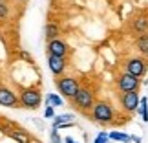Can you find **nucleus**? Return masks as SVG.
Segmentation results:
<instances>
[{
    "instance_id": "1",
    "label": "nucleus",
    "mask_w": 148,
    "mask_h": 143,
    "mask_svg": "<svg viewBox=\"0 0 148 143\" xmlns=\"http://www.w3.org/2000/svg\"><path fill=\"white\" fill-rule=\"evenodd\" d=\"M88 117L95 123H101V125H115V108L112 106L110 101L99 99L93 103Z\"/></svg>"
},
{
    "instance_id": "2",
    "label": "nucleus",
    "mask_w": 148,
    "mask_h": 143,
    "mask_svg": "<svg viewBox=\"0 0 148 143\" xmlns=\"http://www.w3.org/2000/svg\"><path fill=\"white\" fill-rule=\"evenodd\" d=\"M18 101H20V106L26 108V110H37L42 103V92L38 86H26V88H20V94H18Z\"/></svg>"
},
{
    "instance_id": "3",
    "label": "nucleus",
    "mask_w": 148,
    "mask_h": 143,
    "mask_svg": "<svg viewBox=\"0 0 148 143\" xmlns=\"http://www.w3.org/2000/svg\"><path fill=\"white\" fill-rule=\"evenodd\" d=\"M70 101L77 110H81L84 114H90V110H92V106L95 103V92L90 86H81Z\"/></svg>"
},
{
    "instance_id": "4",
    "label": "nucleus",
    "mask_w": 148,
    "mask_h": 143,
    "mask_svg": "<svg viewBox=\"0 0 148 143\" xmlns=\"http://www.w3.org/2000/svg\"><path fill=\"white\" fill-rule=\"evenodd\" d=\"M55 86H57V90H59L60 95H64L66 99H71V97L77 94V90L81 88V83H79L77 77L59 75V77L55 79Z\"/></svg>"
},
{
    "instance_id": "5",
    "label": "nucleus",
    "mask_w": 148,
    "mask_h": 143,
    "mask_svg": "<svg viewBox=\"0 0 148 143\" xmlns=\"http://www.w3.org/2000/svg\"><path fill=\"white\" fill-rule=\"evenodd\" d=\"M123 66H124V72L132 73L135 77H145L148 72V59L143 55H134V57L124 59Z\"/></svg>"
},
{
    "instance_id": "6",
    "label": "nucleus",
    "mask_w": 148,
    "mask_h": 143,
    "mask_svg": "<svg viewBox=\"0 0 148 143\" xmlns=\"http://www.w3.org/2000/svg\"><path fill=\"white\" fill-rule=\"evenodd\" d=\"M115 86L119 92H132L141 88V77H135L128 72H123L115 77Z\"/></svg>"
},
{
    "instance_id": "7",
    "label": "nucleus",
    "mask_w": 148,
    "mask_h": 143,
    "mask_svg": "<svg viewBox=\"0 0 148 143\" xmlns=\"http://www.w3.org/2000/svg\"><path fill=\"white\" fill-rule=\"evenodd\" d=\"M119 103H121V108L126 114H134L139 110V103H141V97H139V90H132V92H121L119 95Z\"/></svg>"
},
{
    "instance_id": "8",
    "label": "nucleus",
    "mask_w": 148,
    "mask_h": 143,
    "mask_svg": "<svg viewBox=\"0 0 148 143\" xmlns=\"http://www.w3.org/2000/svg\"><path fill=\"white\" fill-rule=\"evenodd\" d=\"M2 132L8 136V138H11L15 143H33V138H31L29 132H26V130L20 128V127H15L11 121L5 123V127H4Z\"/></svg>"
},
{
    "instance_id": "9",
    "label": "nucleus",
    "mask_w": 148,
    "mask_h": 143,
    "mask_svg": "<svg viewBox=\"0 0 148 143\" xmlns=\"http://www.w3.org/2000/svg\"><path fill=\"white\" fill-rule=\"evenodd\" d=\"M46 53L57 55V57H68L71 53V50H70V46H68V42L64 39L57 37V39H51V41L46 42Z\"/></svg>"
},
{
    "instance_id": "10",
    "label": "nucleus",
    "mask_w": 148,
    "mask_h": 143,
    "mask_svg": "<svg viewBox=\"0 0 148 143\" xmlns=\"http://www.w3.org/2000/svg\"><path fill=\"white\" fill-rule=\"evenodd\" d=\"M46 59H48V68H49V72L53 73L55 77L64 75V72L68 70V57H57V55L46 53Z\"/></svg>"
},
{
    "instance_id": "11",
    "label": "nucleus",
    "mask_w": 148,
    "mask_h": 143,
    "mask_svg": "<svg viewBox=\"0 0 148 143\" xmlns=\"http://www.w3.org/2000/svg\"><path fill=\"white\" fill-rule=\"evenodd\" d=\"M0 106H5V108H20L18 94H15L11 88L0 84Z\"/></svg>"
},
{
    "instance_id": "12",
    "label": "nucleus",
    "mask_w": 148,
    "mask_h": 143,
    "mask_svg": "<svg viewBox=\"0 0 148 143\" xmlns=\"http://www.w3.org/2000/svg\"><path fill=\"white\" fill-rule=\"evenodd\" d=\"M130 30L135 35H143L148 33V13H137L130 20Z\"/></svg>"
},
{
    "instance_id": "13",
    "label": "nucleus",
    "mask_w": 148,
    "mask_h": 143,
    "mask_svg": "<svg viewBox=\"0 0 148 143\" xmlns=\"http://www.w3.org/2000/svg\"><path fill=\"white\" fill-rule=\"evenodd\" d=\"M60 26H59V22H55V20H48L46 22V26H44V35H46V41H51V39H57V37H60Z\"/></svg>"
},
{
    "instance_id": "14",
    "label": "nucleus",
    "mask_w": 148,
    "mask_h": 143,
    "mask_svg": "<svg viewBox=\"0 0 148 143\" xmlns=\"http://www.w3.org/2000/svg\"><path fill=\"white\" fill-rule=\"evenodd\" d=\"M135 50L139 51V55L148 59V33L137 35V39H135Z\"/></svg>"
},
{
    "instance_id": "15",
    "label": "nucleus",
    "mask_w": 148,
    "mask_h": 143,
    "mask_svg": "<svg viewBox=\"0 0 148 143\" xmlns=\"http://www.w3.org/2000/svg\"><path fill=\"white\" fill-rule=\"evenodd\" d=\"M73 119H75V116H73V114H62V116H55V117H53V128L68 127V125H71Z\"/></svg>"
},
{
    "instance_id": "16",
    "label": "nucleus",
    "mask_w": 148,
    "mask_h": 143,
    "mask_svg": "<svg viewBox=\"0 0 148 143\" xmlns=\"http://www.w3.org/2000/svg\"><path fill=\"white\" fill-rule=\"evenodd\" d=\"M11 17V2L9 0H2L0 2V22L8 20Z\"/></svg>"
},
{
    "instance_id": "17",
    "label": "nucleus",
    "mask_w": 148,
    "mask_h": 143,
    "mask_svg": "<svg viewBox=\"0 0 148 143\" xmlns=\"http://www.w3.org/2000/svg\"><path fill=\"white\" fill-rule=\"evenodd\" d=\"M108 136H110V140L121 141V143H130V141H132V136H128L124 132H119V130H112V132H108Z\"/></svg>"
},
{
    "instance_id": "18",
    "label": "nucleus",
    "mask_w": 148,
    "mask_h": 143,
    "mask_svg": "<svg viewBox=\"0 0 148 143\" xmlns=\"http://www.w3.org/2000/svg\"><path fill=\"white\" fill-rule=\"evenodd\" d=\"M139 114L143 117V121H148V99L146 97H141V103H139Z\"/></svg>"
},
{
    "instance_id": "19",
    "label": "nucleus",
    "mask_w": 148,
    "mask_h": 143,
    "mask_svg": "<svg viewBox=\"0 0 148 143\" xmlns=\"http://www.w3.org/2000/svg\"><path fill=\"white\" fill-rule=\"evenodd\" d=\"M46 105H51V106L57 108V106L62 105V99H60L57 94H48V95H46Z\"/></svg>"
},
{
    "instance_id": "20",
    "label": "nucleus",
    "mask_w": 148,
    "mask_h": 143,
    "mask_svg": "<svg viewBox=\"0 0 148 143\" xmlns=\"http://www.w3.org/2000/svg\"><path fill=\"white\" fill-rule=\"evenodd\" d=\"M59 128H51V132H49V138H51V143H64L60 140V136H59V132H57Z\"/></svg>"
},
{
    "instance_id": "21",
    "label": "nucleus",
    "mask_w": 148,
    "mask_h": 143,
    "mask_svg": "<svg viewBox=\"0 0 148 143\" xmlns=\"http://www.w3.org/2000/svg\"><path fill=\"white\" fill-rule=\"evenodd\" d=\"M110 141V136H108V132H99V136L95 138L93 143H108Z\"/></svg>"
},
{
    "instance_id": "22",
    "label": "nucleus",
    "mask_w": 148,
    "mask_h": 143,
    "mask_svg": "<svg viewBox=\"0 0 148 143\" xmlns=\"http://www.w3.org/2000/svg\"><path fill=\"white\" fill-rule=\"evenodd\" d=\"M44 117H46V119H53V117H55V106L48 105L46 110H44Z\"/></svg>"
},
{
    "instance_id": "23",
    "label": "nucleus",
    "mask_w": 148,
    "mask_h": 143,
    "mask_svg": "<svg viewBox=\"0 0 148 143\" xmlns=\"http://www.w3.org/2000/svg\"><path fill=\"white\" fill-rule=\"evenodd\" d=\"M18 59H24V61H27V62H31V55L27 53L26 50H20V51H18Z\"/></svg>"
},
{
    "instance_id": "24",
    "label": "nucleus",
    "mask_w": 148,
    "mask_h": 143,
    "mask_svg": "<svg viewBox=\"0 0 148 143\" xmlns=\"http://www.w3.org/2000/svg\"><path fill=\"white\" fill-rule=\"evenodd\" d=\"M64 143H79V141H75L71 136H66V138H64Z\"/></svg>"
},
{
    "instance_id": "25",
    "label": "nucleus",
    "mask_w": 148,
    "mask_h": 143,
    "mask_svg": "<svg viewBox=\"0 0 148 143\" xmlns=\"http://www.w3.org/2000/svg\"><path fill=\"white\" fill-rule=\"evenodd\" d=\"M5 123H8V119H5V121H4V119L0 117V132H2V130H4V127H5Z\"/></svg>"
},
{
    "instance_id": "26",
    "label": "nucleus",
    "mask_w": 148,
    "mask_h": 143,
    "mask_svg": "<svg viewBox=\"0 0 148 143\" xmlns=\"http://www.w3.org/2000/svg\"><path fill=\"white\" fill-rule=\"evenodd\" d=\"M132 141L134 143H141V138H139V136H132Z\"/></svg>"
},
{
    "instance_id": "27",
    "label": "nucleus",
    "mask_w": 148,
    "mask_h": 143,
    "mask_svg": "<svg viewBox=\"0 0 148 143\" xmlns=\"http://www.w3.org/2000/svg\"><path fill=\"white\" fill-rule=\"evenodd\" d=\"M13 2H15V4H26L27 0H13Z\"/></svg>"
},
{
    "instance_id": "28",
    "label": "nucleus",
    "mask_w": 148,
    "mask_h": 143,
    "mask_svg": "<svg viewBox=\"0 0 148 143\" xmlns=\"http://www.w3.org/2000/svg\"><path fill=\"white\" fill-rule=\"evenodd\" d=\"M0 2H2V0H0Z\"/></svg>"
}]
</instances>
